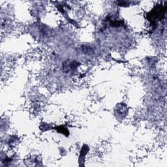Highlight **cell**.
I'll return each instance as SVG.
<instances>
[{
  "label": "cell",
  "instance_id": "obj_2",
  "mask_svg": "<svg viewBox=\"0 0 167 167\" xmlns=\"http://www.w3.org/2000/svg\"><path fill=\"white\" fill-rule=\"evenodd\" d=\"M89 150V148L87 146H83L80 152V160L82 159V161H84L85 159V156L88 153V152Z\"/></svg>",
  "mask_w": 167,
  "mask_h": 167
},
{
  "label": "cell",
  "instance_id": "obj_1",
  "mask_svg": "<svg viewBox=\"0 0 167 167\" xmlns=\"http://www.w3.org/2000/svg\"><path fill=\"white\" fill-rule=\"evenodd\" d=\"M78 65L77 62L74 61H69L68 63H65L63 65V69L65 70V71L67 72H69V71H75L78 67Z\"/></svg>",
  "mask_w": 167,
  "mask_h": 167
}]
</instances>
